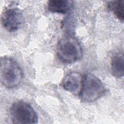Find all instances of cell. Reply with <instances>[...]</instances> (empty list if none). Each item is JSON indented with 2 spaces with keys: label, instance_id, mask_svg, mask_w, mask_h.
<instances>
[{
  "label": "cell",
  "instance_id": "6da1fadb",
  "mask_svg": "<svg viewBox=\"0 0 124 124\" xmlns=\"http://www.w3.org/2000/svg\"><path fill=\"white\" fill-rule=\"evenodd\" d=\"M23 78V72L16 60L8 56H3L0 61V80L8 88L19 85Z\"/></svg>",
  "mask_w": 124,
  "mask_h": 124
},
{
  "label": "cell",
  "instance_id": "7a4b0ae2",
  "mask_svg": "<svg viewBox=\"0 0 124 124\" xmlns=\"http://www.w3.org/2000/svg\"><path fill=\"white\" fill-rule=\"evenodd\" d=\"M105 91L103 83L95 75L86 73L83 76L82 88L79 94L82 102L94 101L103 96Z\"/></svg>",
  "mask_w": 124,
  "mask_h": 124
},
{
  "label": "cell",
  "instance_id": "ba28073f",
  "mask_svg": "<svg viewBox=\"0 0 124 124\" xmlns=\"http://www.w3.org/2000/svg\"><path fill=\"white\" fill-rule=\"evenodd\" d=\"M71 2L66 0H49L47 2V8L51 13L65 14L69 10Z\"/></svg>",
  "mask_w": 124,
  "mask_h": 124
},
{
  "label": "cell",
  "instance_id": "3957f363",
  "mask_svg": "<svg viewBox=\"0 0 124 124\" xmlns=\"http://www.w3.org/2000/svg\"><path fill=\"white\" fill-rule=\"evenodd\" d=\"M57 53L59 59L66 63H72L81 59L82 50L78 41L72 37H66L59 42Z\"/></svg>",
  "mask_w": 124,
  "mask_h": 124
},
{
  "label": "cell",
  "instance_id": "277c9868",
  "mask_svg": "<svg viewBox=\"0 0 124 124\" xmlns=\"http://www.w3.org/2000/svg\"><path fill=\"white\" fill-rule=\"evenodd\" d=\"M12 122L18 124H33L38 122L37 113L29 103L23 101L15 102L10 109Z\"/></svg>",
  "mask_w": 124,
  "mask_h": 124
},
{
  "label": "cell",
  "instance_id": "8992f818",
  "mask_svg": "<svg viewBox=\"0 0 124 124\" xmlns=\"http://www.w3.org/2000/svg\"><path fill=\"white\" fill-rule=\"evenodd\" d=\"M83 77L77 72H71L67 74L62 80L64 89L74 94H79L82 85Z\"/></svg>",
  "mask_w": 124,
  "mask_h": 124
},
{
  "label": "cell",
  "instance_id": "5b68a950",
  "mask_svg": "<svg viewBox=\"0 0 124 124\" xmlns=\"http://www.w3.org/2000/svg\"><path fill=\"white\" fill-rule=\"evenodd\" d=\"M23 15L20 9L14 6L5 8L1 14V22L3 27L9 32L17 31L21 25Z\"/></svg>",
  "mask_w": 124,
  "mask_h": 124
},
{
  "label": "cell",
  "instance_id": "9c48e42d",
  "mask_svg": "<svg viewBox=\"0 0 124 124\" xmlns=\"http://www.w3.org/2000/svg\"><path fill=\"white\" fill-rule=\"evenodd\" d=\"M108 7L113 12L116 17L122 22L124 19V1L114 0L109 1L108 4Z\"/></svg>",
  "mask_w": 124,
  "mask_h": 124
},
{
  "label": "cell",
  "instance_id": "52a82bcc",
  "mask_svg": "<svg viewBox=\"0 0 124 124\" xmlns=\"http://www.w3.org/2000/svg\"><path fill=\"white\" fill-rule=\"evenodd\" d=\"M111 73L115 78L123 77L124 74V56L123 52L115 54L111 60Z\"/></svg>",
  "mask_w": 124,
  "mask_h": 124
}]
</instances>
